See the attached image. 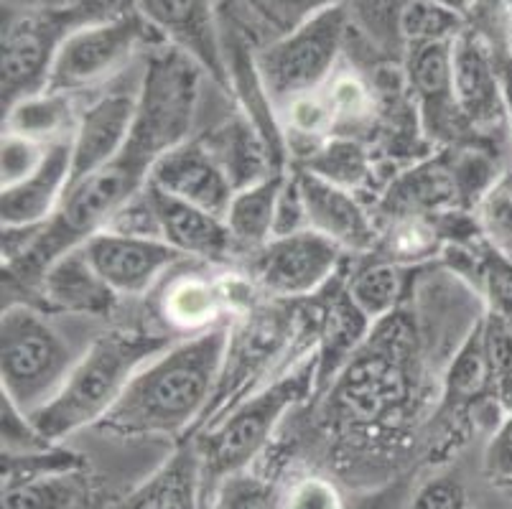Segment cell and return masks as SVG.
<instances>
[{
    "label": "cell",
    "mask_w": 512,
    "mask_h": 509,
    "mask_svg": "<svg viewBox=\"0 0 512 509\" xmlns=\"http://www.w3.org/2000/svg\"><path fill=\"white\" fill-rule=\"evenodd\" d=\"M327 92V105L332 110L334 120L362 118L370 110V97H367V90L362 87L360 79L339 77L334 79V84Z\"/></svg>",
    "instance_id": "39"
},
{
    "label": "cell",
    "mask_w": 512,
    "mask_h": 509,
    "mask_svg": "<svg viewBox=\"0 0 512 509\" xmlns=\"http://www.w3.org/2000/svg\"><path fill=\"white\" fill-rule=\"evenodd\" d=\"M497 67H500L502 77V95H505V112L512 120V56H502L497 59Z\"/></svg>",
    "instance_id": "40"
},
{
    "label": "cell",
    "mask_w": 512,
    "mask_h": 509,
    "mask_svg": "<svg viewBox=\"0 0 512 509\" xmlns=\"http://www.w3.org/2000/svg\"><path fill=\"white\" fill-rule=\"evenodd\" d=\"M311 174L321 176V179L332 181V184L344 186L355 184L365 176V158H362L360 148L355 146H332L327 151H321L319 158L311 163Z\"/></svg>",
    "instance_id": "36"
},
{
    "label": "cell",
    "mask_w": 512,
    "mask_h": 509,
    "mask_svg": "<svg viewBox=\"0 0 512 509\" xmlns=\"http://www.w3.org/2000/svg\"><path fill=\"white\" fill-rule=\"evenodd\" d=\"M398 28L403 46H416L454 41L467 26L462 13L439 6L434 0H403Z\"/></svg>",
    "instance_id": "26"
},
{
    "label": "cell",
    "mask_w": 512,
    "mask_h": 509,
    "mask_svg": "<svg viewBox=\"0 0 512 509\" xmlns=\"http://www.w3.org/2000/svg\"><path fill=\"white\" fill-rule=\"evenodd\" d=\"M454 41L406 46V67L411 87L418 92L423 105L434 112H446V107H456Z\"/></svg>",
    "instance_id": "24"
},
{
    "label": "cell",
    "mask_w": 512,
    "mask_h": 509,
    "mask_svg": "<svg viewBox=\"0 0 512 509\" xmlns=\"http://www.w3.org/2000/svg\"><path fill=\"white\" fill-rule=\"evenodd\" d=\"M204 69L169 44L153 46L138 90L136 120L125 146L156 163L189 140Z\"/></svg>",
    "instance_id": "4"
},
{
    "label": "cell",
    "mask_w": 512,
    "mask_h": 509,
    "mask_svg": "<svg viewBox=\"0 0 512 509\" xmlns=\"http://www.w3.org/2000/svg\"><path fill=\"white\" fill-rule=\"evenodd\" d=\"M102 21H113V16L97 0H69L67 6L21 8L13 13L3 23V112L46 92L64 41L82 26Z\"/></svg>",
    "instance_id": "3"
},
{
    "label": "cell",
    "mask_w": 512,
    "mask_h": 509,
    "mask_svg": "<svg viewBox=\"0 0 512 509\" xmlns=\"http://www.w3.org/2000/svg\"><path fill=\"white\" fill-rule=\"evenodd\" d=\"M454 97L472 123H490L505 112L497 54L472 28H464L454 41Z\"/></svg>",
    "instance_id": "17"
},
{
    "label": "cell",
    "mask_w": 512,
    "mask_h": 509,
    "mask_svg": "<svg viewBox=\"0 0 512 509\" xmlns=\"http://www.w3.org/2000/svg\"><path fill=\"white\" fill-rule=\"evenodd\" d=\"M311 377H314V367L309 362L299 364L286 377L237 405L197 443L199 459H202L204 494L212 492L225 476L250 469V464L268 446L283 415L309 392Z\"/></svg>",
    "instance_id": "6"
},
{
    "label": "cell",
    "mask_w": 512,
    "mask_h": 509,
    "mask_svg": "<svg viewBox=\"0 0 512 509\" xmlns=\"http://www.w3.org/2000/svg\"><path fill=\"white\" fill-rule=\"evenodd\" d=\"M306 202L311 230L327 235L339 247L349 250H365L375 240L372 224L365 209L355 202V196L347 194L344 186L332 184L321 176L304 171L296 176Z\"/></svg>",
    "instance_id": "19"
},
{
    "label": "cell",
    "mask_w": 512,
    "mask_h": 509,
    "mask_svg": "<svg viewBox=\"0 0 512 509\" xmlns=\"http://www.w3.org/2000/svg\"><path fill=\"white\" fill-rule=\"evenodd\" d=\"M199 494H202V459L197 443H186L130 494L123 509H202Z\"/></svg>",
    "instance_id": "21"
},
{
    "label": "cell",
    "mask_w": 512,
    "mask_h": 509,
    "mask_svg": "<svg viewBox=\"0 0 512 509\" xmlns=\"http://www.w3.org/2000/svg\"><path fill=\"white\" fill-rule=\"evenodd\" d=\"M85 497L82 471L3 484V509H77Z\"/></svg>",
    "instance_id": "25"
},
{
    "label": "cell",
    "mask_w": 512,
    "mask_h": 509,
    "mask_svg": "<svg viewBox=\"0 0 512 509\" xmlns=\"http://www.w3.org/2000/svg\"><path fill=\"white\" fill-rule=\"evenodd\" d=\"M146 189L151 194L153 209H156L161 237L171 247H176L184 258L225 260L237 250V242L225 217L181 202L153 184H146Z\"/></svg>",
    "instance_id": "16"
},
{
    "label": "cell",
    "mask_w": 512,
    "mask_h": 509,
    "mask_svg": "<svg viewBox=\"0 0 512 509\" xmlns=\"http://www.w3.org/2000/svg\"><path fill=\"white\" fill-rule=\"evenodd\" d=\"M406 509H469V494L456 474H439L428 479Z\"/></svg>",
    "instance_id": "37"
},
{
    "label": "cell",
    "mask_w": 512,
    "mask_h": 509,
    "mask_svg": "<svg viewBox=\"0 0 512 509\" xmlns=\"http://www.w3.org/2000/svg\"><path fill=\"white\" fill-rule=\"evenodd\" d=\"M148 184L220 217L227 214L237 191L217 153L199 140H184L166 156L158 158L151 168Z\"/></svg>",
    "instance_id": "14"
},
{
    "label": "cell",
    "mask_w": 512,
    "mask_h": 509,
    "mask_svg": "<svg viewBox=\"0 0 512 509\" xmlns=\"http://www.w3.org/2000/svg\"><path fill=\"white\" fill-rule=\"evenodd\" d=\"M207 497V509H278L281 502V492L250 471L225 476Z\"/></svg>",
    "instance_id": "30"
},
{
    "label": "cell",
    "mask_w": 512,
    "mask_h": 509,
    "mask_svg": "<svg viewBox=\"0 0 512 509\" xmlns=\"http://www.w3.org/2000/svg\"><path fill=\"white\" fill-rule=\"evenodd\" d=\"M169 347L166 336L153 334L110 331L97 336L77 359L57 398L31 418L51 443H59L64 436L87 426H100V420L113 410L133 375Z\"/></svg>",
    "instance_id": "2"
},
{
    "label": "cell",
    "mask_w": 512,
    "mask_h": 509,
    "mask_svg": "<svg viewBox=\"0 0 512 509\" xmlns=\"http://www.w3.org/2000/svg\"><path fill=\"white\" fill-rule=\"evenodd\" d=\"M380 329L367 349L349 359L334 387V403L344 420L352 426L372 428L388 426L403 415L411 400V377H408L403 354L408 352V336L395 326L390 339L388 321H377Z\"/></svg>",
    "instance_id": "8"
},
{
    "label": "cell",
    "mask_w": 512,
    "mask_h": 509,
    "mask_svg": "<svg viewBox=\"0 0 512 509\" xmlns=\"http://www.w3.org/2000/svg\"><path fill=\"white\" fill-rule=\"evenodd\" d=\"M67 471H82V456L51 446L39 454L6 456L3 454V484L23 482V479H39V476L67 474Z\"/></svg>",
    "instance_id": "32"
},
{
    "label": "cell",
    "mask_w": 512,
    "mask_h": 509,
    "mask_svg": "<svg viewBox=\"0 0 512 509\" xmlns=\"http://www.w3.org/2000/svg\"><path fill=\"white\" fill-rule=\"evenodd\" d=\"M434 3H439V6H446V8H451V11H456V13H467L469 8L474 6V3H477V0H434Z\"/></svg>",
    "instance_id": "42"
},
{
    "label": "cell",
    "mask_w": 512,
    "mask_h": 509,
    "mask_svg": "<svg viewBox=\"0 0 512 509\" xmlns=\"http://www.w3.org/2000/svg\"><path fill=\"white\" fill-rule=\"evenodd\" d=\"M487 382H492V367L487 347H484V324L477 321L451 362L449 377H446V395L454 400H469L479 395Z\"/></svg>",
    "instance_id": "29"
},
{
    "label": "cell",
    "mask_w": 512,
    "mask_h": 509,
    "mask_svg": "<svg viewBox=\"0 0 512 509\" xmlns=\"http://www.w3.org/2000/svg\"><path fill=\"white\" fill-rule=\"evenodd\" d=\"M227 352L230 331L214 326L171 344L133 375L97 428L128 438L179 436L207 410Z\"/></svg>",
    "instance_id": "1"
},
{
    "label": "cell",
    "mask_w": 512,
    "mask_h": 509,
    "mask_svg": "<svg viewBox=\"0 0 512 509\" xmlns=\"http://www.w3.org/2000/svg\"><path fill=\"white\" fill-rule=\"evenodd\" d=\"M8 3H18L23 8H49V6H67L69 0H8Z\"/></svg>",
    "instance_id": "41"
},
{
    "label": "cell",
    "mask_w": 512,
    "mask_h": 509,
    "mask_svg": "<svg viewBox=\"0 0 512 509\" xmlns=\"http://www.w3.org/2000/svg\"><path fill=\"white\" fill-rule=\"evenodd\" d=\"M482 222L487 232L512 255V171L497 179L484 194Z\"/></svg>",
    "instance_id": "35"
},
{
    "label": "cell",
    "mask_w": 512,
    "mask_h": 509,
    "mask_svg": "<svg viewBox=\"0 0 512 509\" xmlns=\"http://www.w3.org/2000/svg\"><path fill=\"white\" fill-rule=\"evenodd\" d=\"M400 293H403V275L398 273V268L395 265H372L352 280L347 298L367 321L377 324V321L393 316Z\"/></svg>",
    "instance_id": "28"
},
{
    "label": "cell",
    "mask_w": 512,
    "mask_h": 509,
    "mask_svg": "<svg viewBox=\"0 0 512 509\" xmlns=\"http://www.w3.org/2000/svg\"><path fill=\"white\" fill-rule=\"evenodd\" d=\"M286 179L288 176H283L281 171H271L263 179L235 191L230 207H227L225 222L237 247H258L260 250L273 240L278 199H281Z\"/></svg>",
    "instance_id": "22"
},
{
    "label": "cell",
    "mask_w": 512,
    "mask_h": 509,
    "mask_svg": "<svg viewBox=\"0 0 512 509\" xmlns=\"http://www.w3.org/2000/svg\"><path fill=\"white\" fill-rule=\"evenodd\" d=\"M79 357L31 306L13 303L0 319V392L29 415L57 398Z\"/></svg>",
    "instance_id": "5"
},
{
    "label": "cell",
    "mask_w": 512,
    "mask_h": 509,
    "mask_svg": "<svg viewBox=\"0 0 512 509\" xmlns=\"http://www.w3.org/2000/svg\"><path fill=\"white\" fill-rule=\"evenodd\" d=\"M3 115H6L3 120L6 133L23 135V138L44 143V146L72 140L74 128H77L69 95H59V92H41L29 100H21Z\"/></svg>",
    "instance_id": "23"
},
{
    "label": "cell",
    "mask_w": 512,
    "mask_h": 509,
    "mask_svg": "<svg viewBox=\"0 0 512 509\" xmlns=\"http://www.w3.org/2000/svg\"><path fill=\"white\" fill-rule=\"evenodd\" d=\"M278 509H347L337 484L324 476L306 474L281 492Z\"/></svg>",
    "instance_id": "33"
},
{
    "label": "cell",
    "mask_w": 512,
    "mask_h": 509,
    "mask_svg": "<svg viewBox=\"0 0 512 509\" xmlns=\"http://www.w3.org/2000/svg\"><path fill=\"white\" fill-rule=\"evenodd\" d=\"M220 6V23L235 26L232 39L242 44H258V49L271 41L291 34L301 23L332 6L347 0H214Z\"/></svg>",
    "instance_id": "18"
},
{
    "label": "cell",
    "mask_w": 512,
    "mask_h": 509,
    "mask_svg": "<svg viewBox=\"0 0 512 509\" xmlns=\"http://www.w3.org/2000/svg\"><path fill=\"white\" fill-rule=\"evenodd\" d=\"M49 148L51 146H44V143H36V140L3 130V163H0L3 189L18 184V181L26 179L29 174H34L36 168L41 166V161L46 158V153H49Z\"/></svg>",
    "instance_id": "34"
},
{
    "label": "cell",
    "mask_w": 512,
    "mask_h": 509,
    "mask_svg": "<svg viewBox=\"0 0 512 509\" xmlns=\"http://www.w3.org/2000/svg\"><path fill=\"white\" fill-rule=\"evenodd\" d=\"M39 288L51 306L72 314H107L118 298V293L92 268L82 247L54 260L41 275Z\"/></svg>",
    "instance_id": "20"
},
{
    "label": "cell",
    "mask_w": 512,
    "mask_h": 509,
    "mask_svg": "<svg viewBox=\"0 0 512 509\" xmlns=\"http://www.w3.org/2000/svg\"><path fill=\"white\" fill-rule=\"evenodd\" d=\"M220 291L202 278H181L166 291L164 314L179 329H204L220 314Z\"/></svg>",
    "instance_id": "27"
},
{
    "label": "cell",
    "mask_w": 512,
    "mask_h": 509,
    "mask_svg": "<svg viewBox=\"0 0 512 509\" xmlns=\"http://www.w3.org/2000/svg\"><path fill=\"white\" fill-rule=\"evenodd\" d=\"M92 268L118 296H138L156 283L171 265L184 260L176 247L161 237H138L102 230L82 245Z\"/></svg>",
    "instance_id": "12"
},
{
    "label": "cell",
    "mask_w": 512,
    "mask_h": 509,
    "mask_svg": "<svg viewBox=\"0 0 512 509\" xmlns=\"http://www.w3.org/2000/svg\"><path fill=\"white\" fill-rule=\"evenodd\" d=\"M141 82L113 84L77 118L72 135V184L95 174L123 153L136 120ZM69 184V186H72Z\"/></svg>",
    "instance_id": "13"
},
{
    "label": "cell",
    "mask_w": 512,
    "mask_h": 509,
    "mask_svg": "<svg viewBox=\"0 0 512 509\" xmlns=\"http://www.w3.org/2000/svg\"><path fill=\"white\" fill-rule=\"evenodd\" d=\"M0 436H3V454L6 456H23V454H39L46 448L57 446L51 443L39 426L34 423L26 410L18 408L11 398L0 392Z\"/></svg>",
    "instance_id": "31"
},
{
    "label": "cell",
    "mask_w": 512,
    "mask_h": 509,
    "mask_svg": "<svg viewBox=\"0 0 512 509\" xmlns=\"http://www.w3.org/2000/svg\"><path fill=\"white\" fill-rule=\"evenodd\" d=\"M349 36L347 3L316 13L296 31L253 54L268 102L283 107L324 87Z\"/></svg>",
    "instance_id": "7"
},
{
    "label": "cell",
    "mask_w": 512,
    "mask_h": 509,
    "mask_svg": "<svg viewBox=\"0 0 512 509\" xmlns=\"http://www.w3.org/2000/svg\"><path fill=\"white\" fill-rule=\"evenodd\" d=\"M133 6L166 44L192 56L217 87H230V64L214 0H133Z\"/></svg>",
    "instance_id": "10"
},
{
    "label": "cell",
    "mask_w": 512,
    "mask_h": 509,
    "mask_svg": "<svg viewBox=\"0 0 512 509\" xmlns=\"http://www.w3.org/2000/svg\"><path fill=\"white\" fill-rule=\"evenodd\" d=\"M342 247L316 230L273 237L255 260L260 286L273 296L299 298L319 291L334 273Z\"/></svg>",
    "instance_id": "11"
},
{
    "label": "cell",
    "mask_w": 512,
    "mask_h": 509,
    "mask_svg": "<svg viewBox=\"0 0 512 509\" xmlns=\"http://www.w3.org/2000/svg\"><path fill=\"white\" fill-rule=\"evenodd\" d=\"M72 184V140L54 143L34 174L6 186L0 196L3 230L44 227L62 207Z\"/></svg>",
    "instance_id": "15"
},
{
    "label": "cell",
    "mask_w": 512,
    "mask_h": 509,
    "mask_svg": "<svg viewBox=\"0 0 512 509\" xmlns=\"http://www.w3.org/2000/svg\"><path fill=\"white\" fill-rule=\"evenodd\" d=\"M507 16H510V36H512V11L507 13Z\"/></svg>",
    "instance_id": "43"
},
{
    "label": "cell",
    "mask_w": 512,
    "mask_h": 509,
    "mask_svg": "<svg viewBox=\"0 0 512 509\" xmlns=\"http://www.w3.org/2000/svg\"><path fill=\"white\" fill-rule=\"evenodd\" d=\"M484 474L497 487H512V413L500 420L484 448Z\"/></svg>",
    "instance_id": "38"
},
{
    "label": "cell",
    "mask_w": 512,
    "mask_h": 509,
    "mask_svg": "<svg viewBox=\"0 0 512 509\" xmlns=\"http://www.w3.org/2000/svg\"><path fill=\"white\" fill-rule=\"evenodd\" d=\"M166 44L138 11L74 31L59 49L46 92L72 95L118 77L141 46Z\"/></svg>",
    "instance_id": "9"
}]
</instances>
